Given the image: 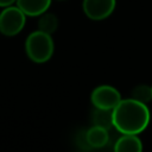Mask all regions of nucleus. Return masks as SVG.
<instances>
[{
    "mask_svg": "<svg viewBox=\"0 0 152 152\" xmlns=\"http://www.w3.org/2000/svg\"><path fill=\"white\" fill-rule=\"evenodd\" d=\"M113 127L121 134H139L150 124L147 104L132 97L125 99L112 109Z\"/></svg>",
    "mask_w": 152,
    "mask_h": 152,
    "instance_id": "f257e3e1",
    "label": "nucleus"
},
{
    "mask_svg": "<svg viewBox=\"0 0 152 152\" xmlns=\"http://www.w3.org/2000/svg\"><path fill=\"white\" fill-rule=\"evenodd\" d=\"M26 56L34 63L48 62L53 53V40L51 34L43 31H34L25 40Z\"/></svg>",
    "mask_w": 152,
    "mask_h": 152,
    "instance_id": "f03ea898",
    "label": "nucleus"
},
{
    "mask_svg": "<svg viewBox=\"0 0 152 152\" xmlns=\"http://www.w3.org/2000/svg\"><path fill=\"white\" fill-rule=\"evenodd\" d=\"M26 15L18 6H7L0 12V33L6 37L18 34L25 26Z\"/></svg>",
    "mask_w": 152,
    "mask_h": 152,
    "instance_id": "7ed1b4c3",
    "label": "nucleus"
},
{
    "mask_svg": "<svg viewBox=\"0 0 152 152\" xmlns=\"http://www.w3.org/2000/svg\"><path fill=\"white\" fill-rule=\"evenodd\" d=\"M90 101L95 108L113 109L121 101V94L116 88L108 84H102L91 91Z\"/></svg>",
    "mask_w": 152,
    "mask_h": 152,
    "instance_id": "20e7f679",
    "label": "nucleus"
},
{
    "mask_svg": "<svg viewBox=\"0 0 152 152\" xmlns=\"http://www.w3.org/2000/svg\"><path fill=\"white\" fill-rule=\"evenodd\" d=\"M116 0H83L82 10L84 14L95 21L108 18L115 10Z\"/></svg>",
    "mask_w": 152,
    "mask_h": 152,
    "instance_id": "39448f33",
    "label": "nucleus"
},
{
    "mask_svg": "<svg viewBox=\"0 0 152 152\" xmlns=\"http://www.w3.org/2000/svg\"><path fill=\"white\" fill-rule=\"evenodd\" d=\"M17 6L28 17H38L46 12L51 5V0H17Z\"/></svg>",
    "mask_w": 152,
    "mask_h": 152,
    "instance_id": "423d86ee",
    "label": "nucleus"
},
{
    "mask_svg": "<svg viewBox=\"0 0 152 152\" xmlns=\"http://www.w3.org/2000/svg\"><path fill=\"white\" fill-rule=\"evenodd\" d=\"M84 133H86L87 142L90 146V148H101L104 145H107V142L109 140L108 129L96 126V125H93Z\"/></svg>",
    "mask_w": 152,
    "mask_h": 152,
    "instance_id": "0eeeda50",
    "label": "nucleus"
},
{
    "mask_svg": "<svg viewBox=\"0 0 152 152\" xmlns=\"http://www.w3.org/2000/svg\"><path fill=\"white\" fill-rule=\"evenodd\" d=\"M116 152H140L142 151V142L138 134H122L114 144Z\"/></svg>",
    "mask_w": 152,
    "mask_h": 152,
    "instance_id": "6e6552de",
    "label": "nucleus"
},
{
    "mask_svg": "<svg viewBox=\"0 0 152 152\" xmlns=\"http://www.w3.org/2000/svg\"><path fill=\"white\" fill-rule=\"evenodd\" d=\"M91 121L94 125L103 127L106 129H109L113 127V115L112 109H101L95 108V110L91 114Z\"/></svg>",
    "mask_w": 152,
    "mask_h": 152,
    "instance_id": "1a4fd4ad",
    "label": "nucleus"
},
{
    "mask_svg": "<svg viewBox=\"0 0 152 152\" xmlns=\"http://www.w3.org/2000/svg\"><path fill=\"white\" fill-rule=\"evenodd\" d=\"M57 27H58V18L53 13L44 12L39 15V19H38V30L39 31L52 34L53 32H56Z\"/></svg>",
    "mask_w": 152,
    "mask_h": 152,
    "instance_id": "9d476101",
    "label": "nucleus"
},
{
    "mask_svg": "<svg viewBox=\"0 0 152 152\" xmlns=\"http://www.w3.org/2000/svg\"><path fill=\"white\" fill-rule=\"evenodd\" d=\"M131 97L141 102V103H145L147 104L150 101H152V91H151V86H147V84H139V86H135L133 89H132V93H131Z\"/></svg>",
    "mask_w": 152,
    "mask_h": 152,
    "instance_id": "9b49d317",
    "label": "nucleus"
},
{
    "mask_svg": "<svg viewBox=\"0 0 152 152\" xmlns=\"http://www.w3.org/2000/svg\"><path fill=\"white\" fill-rule=\"evenodd\" d=\"M17 0H0V7H7L15 4Z\"/></svg>",
    "mask_w": 152,
    "mask_h": 152,
    "instance_id": "f8f14e48",
    "label": "nucleus"
},
{
    "mask_svg": "<svg viewBox=\"0 0 152 152\" xmlns=\"http://www.w3.org/2000/svg\"><path fill=\"white\" fill-rule=\"evenodd\" d=\"M151 91H152V86H151Z\"/></svg>",
    "mask_w": 152,
    "mask_h": 152,
    "instance_id": "ddd939ff",
    "label": "nucleus"
}]
</instances>
